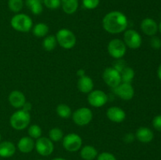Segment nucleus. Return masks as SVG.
Here are the masks:
<instances>
[{"mask_svg":"<svg viewBox=\"0 0 161 160\" xmlns=\"http://www.w3.org/2000/svg\"><path fill=\"white\" fill-rule=\"evenodd\" d=\"M108 52L112 57L121 59L127 52V46L123 40L119 39H112L108 44Z\"/></svg>","mask_w":161,"mask_h":160,"instance_id":"nucleus-7","label":"nucleus"},{"mask_svg":"<svg viewBox=\"0 0 161 160\" xmlns=\"http://www.w3.org/2000/svg\"><path fill=\"white\" fill-rule=\"evenodd\" d=\"M46 7L50 9H56L61 6V0H42Z\"/></svg>","mask_w":161,"mask_h":160,"instance_id":"nucleus-30","label":"nucleus"},{"mask_svg":"<svg viewBox=\"0 0 161 160\" xmlns=\"http://www.w3.org/2000/svg\"><path fill=\"white\" fill-rule=\"evenodd\" d=\"M56 111L58 116L61 117V119H69L72 115V110H71L70 107L69 105L65 104H58L56 108Z\"/></svg>","mask_w":161,"mask_h":160,"instance_id":"nucleus-25","label":"nucleus"},{"mask_svg":"<svg viewBox=\"0 0 161 160\" xmlns=\"http://www.w3.org/2000/svg\"><path fill=\"white\" fill-rule=\"evenodd\" d=\"M58 42H57L56 37L53 35H47L44 37L43 42H42V47L47 51H52L55 49Z\"/></svg>","mask_w":161,"mask_h":160,"instance_id":"nucleus-23","label":"nucleus"},{"mask_svg":"<svg viewBox=\"0 0 161 160\" xmlns=\"http://www.w3.org/2000/svg\"><path fill=\"white\" fill-rule=\"evenodd\" d=\"M24 6L23 0H9L8 6L9 9L14 13H19Z\"/></svg>","mask_w":161,"mask_h":160,"instance_id":"nucleus-29","label":"nucleus"},{"mask_svg":"<svg viewBox=\"0 0 161 160\" xmlns=\"http://www.w3.org/2000/svg\"><path fill=\"white\" fill-rule=\"evenodd\" d=\"M135 137L142 143H147L151 142L154 137L153 132L148 127H140L137 130L136 133H135Z\"/></svg>","mask_w":161,"mask_h":160,"instance_id":"nucleus-18","label":"nucleus"},{"mask_svg":"<svg viewBox=\"0 0 161 160\" xmlns=\"http://www.w3.org/2000/svg\"><path fill=\"white\" fill-rule=\"evenodd\" d=\"M150 45L153 50H160L161 48V39L157 36H152L150 39Z\"/></svg>","mask_w":161,"mask_h":160,"instance_id":"nucleus-32","label":"nucleus"},{"mask_svg":"<svg viewBox=\"0 0 161 160\" xmlns=\"http://www.w3.org/2000/svg\"><path fill=\"white\" fill-rule=\"evenodd\" d=\"M77 87L79 90L83 93H89L94 89V82L91 77L84 75L79 78Z\"/></svg>","mask_w":161,"mask_h":160,"instance_id":"nucleus-17","label":"nucleus"},{"mask_svg":"<svg viewBox=\"0 0 161 160\" xmlns=\"http://www.w3.org/2000/svg\"><path fill=\"white\" fill-rule=\"evenodd\" d=\"M37 160H43V159H37Z\"/></svg>","mask_w":161,"mask_h":160,"instance_id":"nucleus-44","label":"nucleus"},{"mask_svg":"<svg viewBox=\"0 0 161 160\" xmlns=\"http://www.w3.org/2000/svg\"><path fill=\"white\" fill-rule=\"evenodd\" d=\"M35 148L36 152L42 156H49L54 150V145L51 140L49 137L41 136L35 142Z\"/></svg>","mask_w":161,"mask_h":160,"instance_id":"nucleus-8","label":"nucleus"},{"mask_svg":"<svg viewBox=\"0 0 161 160\" xmlns=\"http://www.w3.org/2000/svg\"><path fill=\"white\" fill-rule=\"evenodd\" d=\"M153 125L156 130L161 132V115L154 117L153 120Z\"/></svg>","mask_w":161,"mask_h":160,"instance_id":"nucleus-35","label":"nucleus"},{"mask_svg":"<svg viewBox=\"0 0 161 160\" xmlns=\"http://www.w3.org/2000/svg\"><path fill=\"white\" fill-rule=\"evenodd\" d=\"M157 75H158V78H160V80L161 81V64L159 66L158 70H157Z\"/></svg>","mask_w":161,"mask_h":160,"instance_id":"nucleus-39","label":"nucleus"},{"mask_svg":"<svg viewBox=\"0 0 161 160\" xmlns=\"http://www.w3.org/2000/svg\"><path fill=\"white\" fill-rule=\"evenodd\" d=\"M102 26L104 30L110 34H119L126 31L128 26V20L122 12L112 11L104 17Z\"/></svg>","mask_w":161,"mask_h":160,"instance_id":"nucleus-1","label":"nucleus"},{"mask_svg":"<svg viewBox=\"0 0 161 160\" xmlns=\"http://www.w3.org/2000/svg\"><path fill=\"white\" fill-rule=\"evenodd\" d=\"M52 160H66V159L63 158H53Z\"/></svg>","mask_w":161,"mask_h":160,"instance_id":"nucleus-40","label":"nucleus"},{"mask_svg":"<svg viewBox=\"0 0 161 160\" xmlns=\"http://www.w3.org/2000/svg\"><path fill=\"white\" fill-rule=\"evenodd\" d=\"M0 142H1V133H0Z\"/></svg>","mask_w":161,"mask_h":160,"instance_id":"nucleus-42","label":"nucleus"},{"mask_svg":"<svg viewBox=\"0 0 161 160\" xmlns=\"http://www.w3.org/2000/svg\"><path fill=\"white\" fill-rule=\"evenodd\" d=\"M10 24L14 30L20 32H28L32 28V20L25 13H17L12 17Z\"/></svg>","mask_w":161,"mask_h":160,"instance_id":"nucleus-3","label":"nucleus"},{"mask_svg":"<svg viewBox=\"0 0 161 160\" xmlns=\"http://www.w3.org/2000/svg\"><path fill=\"white\" fill-rule=\"evenodd\" d=\"M63 137H64V134H63L62 130L60 128L54 127L49 131V138L53 142H58V141H61Z\"/></svg>","mask_w":161,"mask_h":160,"instance_id":"nucleus-27","label":"nucleus"},{"mask_svg":"<svg viewBox=\"0 0 161 160\" xmlns=\"http://www.w3.org/2000/svg\"><path fill=\"white\" fill-rule=\"evenodd\" d=\"M127 64H126L125 61H123V60L118 59V61H116V62L113 64V67H114L116 70H117L119 73H120V72H122V71L124 70L126 67H127Z\"/></svg>","mask_w":161,"mask_h":160,"instance_id":"nucleus-34","label":"nucleus"},{"mask_svg":"<svg viewBox=\"0 0 161 160\" xmlns=\"http://www.w3.org/2000/svg\"><path fill=\"white\" fill-rule=\"evenodd\" d=\"M100 0H83V6L87 9H94L99 6Z\"/></svg>","mask_w":161,"mask_h":160,"instance_id":"nucleus-31","label":"nucleus"},{"mask_svg":"<svg viewBox=\"0 0 161 160\" xmlns=\"http://www.w3.org/2000/svg\"><path fill=\"white\" fill-rule=\"evenodd\" d=\"M88 103L94 108H102L108 101V96L100 89L92 90L88 93Z\"/></svg>","mask_w":161,"mask_h":160,"instance_id":"nucleus-11","label":"nucleus"},{"mask_svg":"<svg viewBox=\"0 0 161 160\" xmlns=\"http://www.w3.org/2000/svg\"><path fill=\"white\" fill-rule=\"evenodd\" d=\"M38 1H40V2H42V0H38Z\"/></svg>","mask_w":161,"mask_h":160,"instance_id":"nucleus-43","label":"nucleus"},{"mask_svg":"<svg viewBox=\"0 0 161 160\" xmlns=\"http://www.w3.org/2000/svg\"><path fill=\"white\" fill-rule=\"evenodd\" d=\"M42 129L39 125H36V124H33L28 127V136H30L32 139H36L41 137L42 136Z\"/></svg>","mask_w":161,"mask_h":160,"instance_id":"nucleus-28","label":"nucleus"},{"mask_svg":"<svg viewBox=\"0 0 161 160\" xmlns=\"http://www.w3.org/2000/svg\"><path fill=\"white\" fill-rule=\"evenodd\" d=\"M17 148L22 153H30L35 148V141L30 136H23L17 143Z\"/></svg>","mask_w":161,"mask_h":160,"instance_id":"nucleus-16","label":"nucleus"},{"mask_svg":"<svg viewBox=\"0 0 161 160\" xmlns=\"http://www.w3.org/2000/svg\"><path fill=\"white\" fill-rule=\"evenodd\" d=\"M32 33L37 38L46 37L49 33L48 25L45 23H38L33 28Z\"/></svg>","mask_w":161,"mask_h":160,"instance_id":"nucleus-22","label":"nucleus"},{"mask_svg":"<svg viewBox=\"0 0 161 160\" xmlns=\"http://www.w3.org/2000/svg\"><path fill=\"white\" fill-rule=\"evenodd\" d=\"M9 104L11 106L15 108H22L23 105L26 102L25 96L22 92L19 90H14L9 93L8 97Z\"/></svg>","mask_w":161,"mask_h":160,"instance_id":"nucleus-15","label":"nucleus"},{"mask_svg":"<svg viewBox=\"0 0 161 160\" xmlns=\"http://www.w3.org/2000/svg\"><path fill=\"white\" fill-rule=\"evenodd\" d=\"M135 71L130 67H127L120 72L121 83H130L135 78Z\"/></svg>","mask_w":161,"mask_h":160,"instance_id":"nucleus-26","label":"nucleus"},{"mask_svg":"<svg viewBox=\"0 0 161 160\" xmlns=\"http://www.w3.org/2000/svg\"><path fill=\"white\" fill-rule=\"evenodd\" d=\"M56 39L60 46L66 50L73 48L76 43V37L75 34L67 28H61L57 32Z\"/></svg>","mask_w":161,"mask_h":160,"instance_id":"nucleus-4","label":"nucleus"},{"mask_svg":"<svg viewBox=\"0 0 161 160\" xmlns=\"http://www.w3.org/2000/svg\"><path fill=\"white\" fill-rule=\"evenodd\" d=\"M124 42L128 48L137 50L142 45V39L138 31L134 29H128L124 31Z\"/></svg>","mask_w":161,"mask_h":160,"instance_id":"nucleus-9","label":"nucleus"},{"mask_svg":"<svg viewBox=\"0 0 161 160\" xmlns=\"http://www.w3.org/2000/svg\"><path fill=\"white\" fill-rule=\"evenodd\" d=\"M114 91L116 95L124 100H131L135 95V89L130 83H121L119 86L114 88Z\"/></svg>","mask_w":161,"mask_h":160,"instance_id":"nucleus-12","label":"nucleus"},{"mask_svg":"<svg viewBox=\"0 0 161 160\" xmlns=\"http://www.w3.org/2000/svg\"><path fill=\"white\" fill-rule=\"evenodd\" d=\"M135 138V135L132 134V133H127V134H126L125 136H124V141H125L126 143H127V144H129V143L133 142Z\"/></svg>","mask_w":161,"mask_h":160,"instance_id":"nucleus-36","label":"nucleus"},{"mask_svg":"<svg viewBox=\"0 0 161 160\" xmlns=\"http://www.w3.org/2000/svg\"><path fill=\"white\" fill-rule=\"evenodd\" d=\"M97 160H117L115 157L114 155H113L110 152H102L99 154L97 157Z\"/></svg>","mask_w":161,"mask_h":160,"instance_id":"nucleus-33","label":"nucleus"},{"mask_svg":"<svg viewBox=\"0 0 161 160\" xmlns=\"http://www.w3.org/2000/svg\"><path fill=\"white\" fill-rule=\"evenodd\" d=\"M106 115L110 121L116 123H120L126 119V113L124 110L116 106L108 108L106 111Z\"/></svg>","mask_w":161,"mask_h":160,"instance_id":"nucleus-13","label":"nucleus"},{"mask_svg":"<svg viewBox=\"0 0 161 160\" xmlns=\"http://www.w3.org/2000/svg\"><path fill=\"white\" fill-rule=\"evenodd\" d=\"M104 82L111 88H116L121 83L120 73L113 67H108L105 69L102 74Z\"/></svg>","mask_w":161,"mask_h":160,"instance_id":"nucleus-10","label":"nucleus"},{"mask_svg":"<svg viewBox=\"0 0 161 160\" xmlns=\"http://www.w3.org/2000/svg\"><path fill=\"white\" fill-rule=\"evenodd\" d=\"M83 144L81 136L77 133H69L62 139V145L66 151L69 152H75L80 150Z\"/></svg>","mask_w":161,"mask_h":160,"instance_id":"nucleus-5","label":"nucleus"},{"mask_svg":"<svg viewBox=\"0 0 161 160\" xmlns=\"http://www.w3.org/2000/svg\"><path fill=\"white\" fill-rule=\"evenodd\" d=\"M61 6L63 11L67 14H73L79 6L78 0H61Z\"/></svg>","mask_w":161,"mask_h":160,"instance_id":"nucleus-21","label":"nucleus"},{"mask_svg":"<svg viewBox=\"0 0 161 160\" xmlns=\"http://www.w3.org/2000/svg\"><path fill=\"white\" fill-rule=\"evenodd\" d=\"M16 146L11 141H3L0 142V157L10 158L15 154Z\"/></svg>","mask_w":161,"mask_h":160,"instance_id":"nucleus-19","label":"nucleus"},{"mask_svg":"<svg viewBox=\"0 0 161 160\" xmlns=\"http://www.w3.org/2000/svg\"><path fill=\"white\" fill-rule=\"evenodd\" d=\"M31 122V115L28 111L23 109L15 111L9 119L10 125L16 130H22L27 128Z\"/></svg>","mask_w":161,"mask_h":160,"instance_id":"nucleus-2","label":"nucleus"},{"mask_svg":"<svg viewBox=\"0 0 161 160\" xmlns=\"http://www.w3.org/2000/svg\"><path fill=\"white\" fill-rule=\"evenodd\" d=\"M26 5L35 15H39L42 12V2L38 0H26Z\"/></svg>","mask_w":161,"mask_h":160,"instance_id":"nucleus-24","label":"nucleus"},{"mask_svg":"<svg viewBox=\"0 0 161 160\" xmlns=\"http://www.w3.org/2000/svg\"><path fill=\"white\" fill-rule=\"evenodd\" d=\"M141 29L148 36H154L158 31V24L152 18H146L142 21Z\"/></svg>","mask_w":161,"mask_h":160,"instance_id":"nucleus-14","label":"nucleus"},{"mask_svg":"<svg viewBox=\"0 0 161 160\" xmlns=\"http://www.w3.org/2000/svg\"><path fill=\"white\" fill-rule=\"evenodd\" d=\"M22 109H23L24 111L29 112L31 110V104L28 103V102H25V104L23 105V107H22Z\"/></svg>","mask_w":161,"mask_h":160,"instance_id":"nucleus-37","label":"nucleus"},{"mask_svg":"<svg viewBox=\"0 0 161 160\" xmlns=\"http://www.w3.org/2000/svg\"><path fill=\"white\" fill-rule=\"evenodd\" d=\"M158 31H160V33L161 34V22L159 24V25H158Z\"/></svg>","mask_w":161,"mask_h":160,"instance_id":"nucleus-41","label":"nucleus"},{"mask_svg":"<svg viewBox=\"0 0 161 160\" xmlns=\"http://www.w3.org/2000/svg\"><path fill=\"white\" fill-rule=\"evenodd\" d=\"M98 155L97 149L91 145H86L80 148V156L83 160H94Z\"/></svg>","mask_w":161,"mask_h":160,"instance_id":"nucleus-20","label":"nucleus"},{"mask_svg":"<svg viewBox=\"0 0 161 160\" xmlns=\"http://www.w3.org/2000/svg\"><path fill=\"white\" fill-rule=\"evenodd\" d=\"M93 119V113L88 108H80L75 110L72 114V120L79 126L88 125Z\"/></svg>","mask_w":161,"mask_h":160,"instance_id":"nucleus-6","label":"nucleus"},{"mask_svg":"<svg viewBox=\"0 0 161 160\" xmlns=\"http://www.w3.org/2000/svg\"><path fill=\"white\" fill-rule=\"evenodd\" d=\"M77 75H78L79 77H80V78H81V77H83V76H84V75H85V74H86V72H85V70L84 69H82V68H80V69H79L78 71H77Z\"/></svg>","mask_w":161,"mask_h":160,"instance_id":"nucleus-38","label":"nucleus"}]
</instances>
